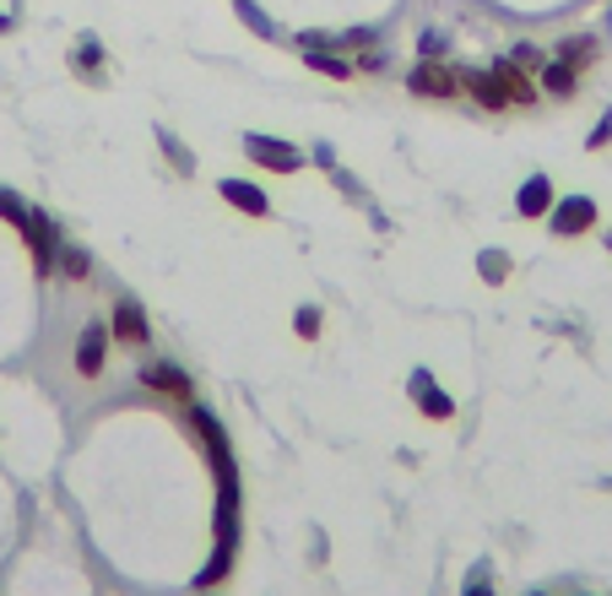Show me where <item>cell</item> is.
I'll return each mask as SVG.
<instances>
[{
    "mask_svg": "<svg viewBox=\"0 0 612 596\" xmlns=\"http://www.w3.org/2000/svg\"><path fill=\"white\" fill-rule=\"evenodd\" d=\"M244 152H250L255 163L277 168V174H299V168H304V152L288 147V142H277V136H244Z\"/></svg>",
    "mask_w": 612,
    "mask_h": 596,
    "instance_id": "obj_1",
    "label": "cell"
},
{
    "mask_svg": "<svg viewBox=\"0 0 612 596\" xmlns=\"http://www.w3.org/2000/svg\"><path fill=\"white\" fill-rule=\"evenodd\" d=\"M104 353H109V325H104V320L82 325V336H76V374L93 380V374L104 369Z\"/></svg>",
    "mask_w": 612,
    "mask_h": 596,
    "instance_id": "obj_2",
    "label": "cell"
},
{
    "mask_svg": "<svg viewBox=\"0 0 612 596\" xmlns=\"http://www.w3.org/2000/svg\"><path fill=\"white\" fill-rule=\"evenodd\" d=\"M22 234H27V250H33L38 272H49V266H55V255H60V239H55V223H49L44 212H27Z\"/></svg>",
    "mask_w": 612,
    "mask_h": 596,
    "instance_id": "obj_3",
    "label": "cell"
},
{
    "mask_svg": "<svg viewBox=\"0 0 612 596\" xmlns=\"http://www.w3.org/2000/svg\"><path fill=\"white\" fill-rule=\"evenodd\" d=\"M407 87H412L418 98H451V93L460 87V76L456 71H445V65H434V60H423V65H412Z\"/></svg>",
    "mask_w": 612,
    "mask_h": 596,
    "instance_id": "obj_4",
    "label": "cell"
},
{
    "mask_svg": "<svg viewBox=\"0 0 612 596\" xmlns=\"http://www.w3.org/2000/svg\"><path fill=\"white\" fill-rule=\"evenodd\" d=\"M493 76H499V87H504L509 109H531V104H537V87H531L526 65H515V60H499V65H493Z\"/></svg>",
    "mask_w": 612,
    "mask_h": 596,
    "instance_id": "obj_5",
    "label": "cell"
},
{
    "mask_svg": "<svg viewBox=\"0 0 612 596\" xmlns=\"http://www.w3.org/2000/svg\"><path fill=\"white\" fill-rule=\"evenodd\" d=\"M591 223H597V206H591L586 195H569V201L553 212V234H559V239H569V234H586Z\"/></svg>",
    "mask_w": 612,
    "mask_h": 596,
    "instance_id": "obj_6",
    "label": "cell"
},
{
    "mask_svg": "<svg viewBox=\"0 0 612 596\" xmlns=\"http://www.w3.org/2000/svg\"><path fill=\"white\" fill-rule=\"evenodd\" d=\"M109 336H120V342H131V347H142L153 331H147V314H142V303H131V298H120V309H115V325H109Z\"/></svg>",
    "mask_w": 612,
    "mask_h": 596,
    "instance_id": "obj_7",
    "label": "cell"
},
{
    "mask_svg": "<svg viewBox=\"0 0 612 596\" xmlns=\"http://www.w3.org/2000/svg\"><path fill=\"white\" fill-rule=\"evenodd\" d=\"M228 206H239V212H250V217H266L272 212V201L255 190V184H244V179H223V190H217Z\"/></svg>",
    "mask_w": 612,
    "mask_h": 596,
    "instance_id": "obj_8",
    "label": "cell"
},
{
    "mask_svg": "<svg viewBox=\"0 0 612 596\" xmlns=\"http://www.w3.org/2000/svg\"><path fill=\"white\" fill-rule=\"evenodd\" d=\"M142 380H147L153 391H163V396H173V402H190V380H184L173 363H147Z\"/></svg>",
    "mask_w": 612,
    "mask_h": 596,
    "instance_id": "obj_9",
    "label": "cell"
},
{
    "mask_svg": "<svg viewBox=\"0 0 612 596\" xmlns=\"http://www.w3.org/2000/svg\"><path fill=\"white\" fill-rule=\"evenodd\" d=\"M460 87L482 104V109H509V98H504V87H499V76H482V71H466L460 76Z\"/></svg>",
    "mask_w": 612,
    "mask_h": 596,
    "instance_id": "obj_10",
    "label": "cell"
},
{
    "mask_svg": "<svg viewBox=\"0 0 612 596\" xmlns=\"http://www.w3.org/2000/svg\"><path fill=\"white\" fill-rule=\"evenodd\" d=\"M542 87H548L553 98H575V87H580V71H575L569 60H553V65H542Z\"/></svg>",
    "mask_w": 612,
    "mask_h": 596,
    "instance_id": "obj_11",
    "label": "cell"
},
{
    "mask_svg": "<svg viewBox=\"0 0 612 596\" xmlns=\"http://www.w3.org/2000/svg\"><path fill=\"white\" fill-rule=\"evenodd\" d=\"M548 201H553V184H548L542 174H531V179L520 184V201H515V206H520L526 217H542V212H548Z\"/></svg>",
    "mask_w": 612,
    "mask_h": 596,
    "instance_id": "obj_12",
    "label": "cell"
},
{
    "mask_svg": "<svg viewBox=\"0 0 612 596\" xmlns=\"http://www.w3.org/2000/svg\"><path fill=\"white\" fill-rule=\"evenodd\" d=\"M559 60H569V65L580 71V65L597 60V44H591V38H564V44H559Z\"/></svg>",
    "mask_w": 612,
    "mask_h": 596,
    "instance_id": "obj_13",
    "label": "cell"
},
{
    "mask_svg": "<svg viewBox=\"0 0 612 596\" xmlns=\"http://www.w3.org/2000/svg\"><path fill=\"white\" fill-rule=\"evenodd\" d=\"M418 396H423V413L429 418H451V396L429 385V374H418Z\"/></svg>",
    "mask_w": 612,
    "mask_h": 596,
    "instance_id": "obj_14",
    "label": "cell"
},
{
    "mask_svg": "<svg viewBox=\"0 0 612 596\" xmlns=\"http://www.w3.org/2000/svg\"><path fill=\"white\" fill-rule=\"evenodd\" d=\"M309 55V65L314 71H325V76H352V65L347 60H336V55H325V49H304Z\"/></svg>",
    "mask_w": 612,
    "mask_h": 596,
    "instance_id": "obj_15",
    "label": "cell"
},
{
    "mask_svg": "<svg viewBox=\"0 0 612 596\" xmlns=\"http://www.w3.org/2000/svg\"><path fill=\"white\" fill-rule=\"evenodd\" d=\"M60 272H65V277H71V283H82V277H87V272H93V261H87V255H82V250H60Z\"/></svg>",
    "mask_w": 612,
    "mask_h": 596,
    "instance_id": "obj_16",
    "label": "cell"
},
{
    "mask_svg": "<svg viewBox=\"0 0 612 596\" xmlns=\"http://www.w3.org/2000/svg\"><path fill=\"white\" fill-rule=\"evenodd\" d=\"M233 5H239V16H244V22H250L255 33H266V38H272V16H266V11H261L255 0H233Z\"/></svg>",
    "mask_w": 612,
    "mask_h": 596,
    "instance_id": "obj_17",
    "label": "cell"
},
{
    "mask_svg": "<svg viewBox=\"0 0 612 596\" xmlns=\"http://www.w3.org/2000/svg\"><path fill=\"white\" fill-rule=\"evenodd\" d=\"M98 65H104V49H98V44H82V49H76V71H82V76H93Z\"/></svg>",
    "mask_w": 612,
    "mask_h": 596,
    "instance_id": "obj_18",
    "label": "cell"
},
{
    "mask_svg": "<svg viewBox=\"0 0 612 596\" xmlns=\"http://www.w3.org/2000/svg\"><path fill=\"white\" fill-rule=\"evenodd\" d=\"M0 217H11V223L22 228V223H27V206H22V201H16L11 190H0Z\"/></svg>",
    "mask_w": 612,
    "mask_h": 596,
    "instance_id": "obj_19",
    "label": "cell"
},
{
    "mask_svg": "<svg viewBox=\"0 0 612 596\" xmlns=\"http://www.w3.org/2000/svg\"><path fill=\"white\" fill-rule=\"evenodd\" d=\"M509 60H515V65H526V71H542V55H537L531 44H520V49H515Z\"/></svg>",
    "mask_w": 612,
    "mask_h": 596,
    "instance_id": "obj_20",
    "label": "cell"
},
{
    "mask_svg": "<svg viewBox=\"0 0 612 596\" xmlns=\"http://www.w3.org/2000/svg\"><path fill=\"white\" fill-rule=\"evenodd\" d=\"M293 331H299V336H314V331H320V309H299Z\"/></svg>",
    "mask_w": 612,
    "mask_h": 596,
    "instance_id": "obj_21",
    "label": "cell"
},
{
    "mask_svg": "<svg viewBox=\"0 0 612 596\" xmlns=\"http://www.w3.org/2000/svg\"><path fill=\"white\" fill-rule=\"evenodd\" d=\"M163 147H168V157H173V168H179V174H190V152L179 147L173 136H163Z\"/></svg>",
    "mask_w": 612,
    "mask_h": 596,
    "instance_id": "obj_22",
    "label": "cell"
},
{
    "mask_svg": "<svg viewBox=\"0 0 612 596\" xmlns=\"http://www.w3.org/2000/svg\"><path fill=\"white\" fill-rule=\"evenodd\" d=\"M608 142H612V115L602 120V126H597V131H591V142H586V147L597 152V147H608Z\"/></svg>",
    "mask_w": 612,
    "mask_h": 596,
    "instance_id": "obj_23",
    "label": "cell"
},
{
    "mask_svg": "<svg viewBox=\"0 0 612 596\" xmlns=\"http://www.w3.org/2000/svg\"><path fill=\"white\" fill-rule=\"evenodd\" d=\"M434 55H445V38L440 33H423V60H434Z\"/></svg>",
    "mask_w": 612,
    "mask_h": 596,
    "instance_id": "obj_24",
    "label": "cell"
},
{
    "mask_svg": "<svg viewBox=\"0 0 612 596\" xmlns=\"http://www.w3.org/2000/svg\"><path fill=\"white\" fill-rule=\"evenodd\" d=\"M466 596H493V592H488V575H482V570L471 575V592H466Z\"/></svg>",
    "mask_w": 612,
    "mask_h": 596,
    "instance_id": "obj_25",
    "label": "cell"
},
{
    "mask_svg": "<svg viewBox=\"0 0 612 596\" xmlns=\"http://www.w3.org/2000/svg\"><path fill=\"white\" fill-rule=\"evenodd\" d=\"M608 245H612V239H608Z\"/></svg>",
    "mask_w": 612,
    "mask_h": 596,
    "instance_id": "obj_26",
    "label": "cell"
}]
</instances>
